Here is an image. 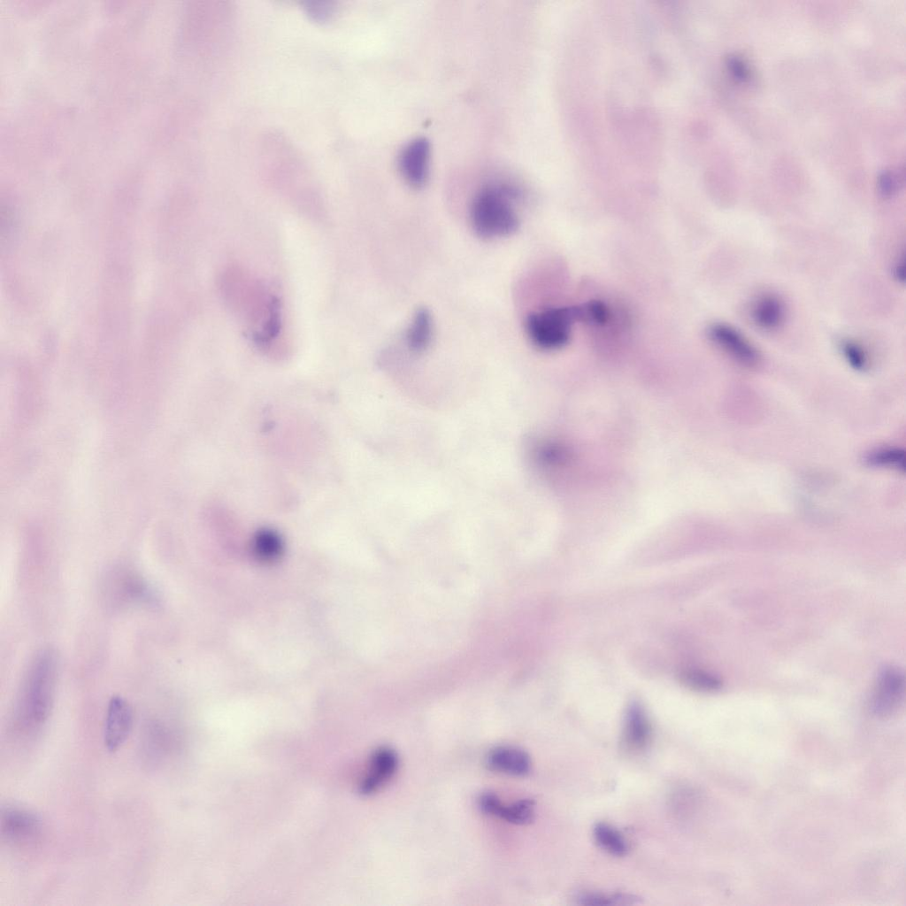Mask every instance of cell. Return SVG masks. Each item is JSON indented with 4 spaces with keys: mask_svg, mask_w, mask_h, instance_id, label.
Returning <instances> with one entry per match:
<instances>
[{
    "mask_svg": "<svg viewBox=\"0 0 906 906\" xmlns=\"http://www.w3.org/2000/svg\"><path fill=\"white\" fill-rule=\"evenodd\" d=\"M430 144L423 137L416 138L402 150L398 165L404 180L412 187H422L428 177Z\"/></svg>",
    "mask_w": 906,
    "mask_h": 906,
    "instance_id": "6",
    "label": "cell"
},
{
    "mask_svg": "<svg viewBox=\"0 0 906 906\" xmlns=\"http://www.w3.org/2000/svg\"><path fill=\"white\" fill-rule=\"evenodd\" d=\"M841 349L845 359L854 369L863 371L867 367V354L859 343L846 340L841 343Z\"/></svg>",
    "mask_w": 906,
    "mask_h": 906,
    "instance_id": "21",
    "label": "cell"
},
{
    "mask_svg": "<svg viewBox=\"0 0 906 906\" xmlns=\"http://www.w3.org/2000/svg\"><path fill=\"white\" fill-rule=\"evenodd\" d=\"M708 337L728 356L743 365L753 366L759 362L757 349L742 334L729 325L712 324L708 328Z\"/></svg>",
    "mask_w": 906,
    "mask_h": 906,
    "instance_id": "5",
    "label": "cell"
},
{
    "mask_svg": "<svg viewBox=\"0 0 906 906\" xmlns=\"http://www.w3.org/2000/svg\"><path fill=\"white\" fill-rule=\"evenodd\" d=\"M134 721L133 710L129 703L121 696L111 698L104 726V743L110 752L118 750L127 740Z\"/></svg>",
    "mask_w": 906,
    "mask_h": 906,
    "instance_id": "4",
    "label": "cell"
},
{
    "mask_svg": "<svg viewBox=\"0 0 906 906\" xmlns=\"http://www.w3.org/2000/svg\"><path fill=\"white\" fill-rule=\"evenodd\" d=\"M495 817L514 825H527L534 818V802L531 799H521L510 805L502 802Z\"/></svg>",
    "mask_w": 906,
    "mask_h": 906,
    "instance_id": "16",
    "label": "cell"
},
{
    "mask_svg": "<svg viewBox=\"0 0 906 906\" xmlns=\"http://www.w3.org/2000/svg\"><path fill=\"white\" fill-rule=\"evenodd\" d=\"M897 187L896 176L891 172H883L879 177V192L885 196H890Z\"/></svg>",
    "mask_w": 906,
    "mask_h": 906,
    "instance_id": "24",
    "label": "cell"
},
{
    "mask_svg": "<svg viewBox=\"0 0 906 906\" xmlns=\"http://www.w3.org/2000/svg\"><path fill=\"white\" fill-rule=\"evenodd\" d=\"M577 319H582L581 307L550 308L530 314L526 329L538 348L557 349L568 342L571 326Z\"/></svg>",
    "mask_w": 906,
    "mask_h": 906,
    "instance_id": "3",
    "label": "cell"
},
{
    "mask_svg": "<svg viewBox=\"0 0 906 906\" xmlns=\"http://www.w3.org/2000/svg\"><path fill=\"white\" fill-rule=\"evenodd\" d=\"M281 548L279 535L272 530H262L255 537L254 549L261 559L273 560L280 554Z\"/></svg>",
    "mask_w": 906,
    "mask_h": 906,
    "instance_id": "18",
    "label": "cell"
},
{
    "mask_svg": "<svg viewBox=\"0 0 906 906\" xmlns=\"http://www.w3.org/2000/svg\"><path fill=\"white\" fill-rule=\"evenodd\" d=\"M579 902L583 905L591 906H603V905H625V904H634L637 902V899L634 896L624 894H584L579 898Z\"/></svg>",
    "mask_w": 906,
    "mask_h": 906,
    "instance_id": "19",
    "label": "cell"
},
{
    "mask_svg": "<svg viewBox=\"0 0 906 906\" xmlns=\"http://www.w3.org/2000/svg\"><path fill=\"white\" fill-rule=\"evenodd\" d=\"M650 736L651 727L643 707L638 703H633L628 706L625 717L623 744L628 750L640 751L647 747Z\"/></svg>",
    "mask_w": 906,
    "mask_h": 906,
    "instance_id": "10",
    "label": "cell"
},
{
    "mask_svg": "<svg viewBox=\"0 0 906 906\" xmlns=\"http://www.w3.org/2000/svg\"><path fill=\"white\" fill-rule=\"evenodd\" d=\"M471 222L475 233L483 238L513 234L519 222L510 203V191L495 187L480 190L472 203Z\"/></svg>",
    "mask_w": 906,
    "mask_h": 906,
    "instance_id": "2",
    "label": "cell"
},
{
    "mask_svg": "<svg viewBox=\"0 0 906 906\" xmlns=\"http://www.w3.org/2000/svg\"><path fill=\"white\" fill-rule=\"evenodd\" d=\"M432 332V320L426 309H418L407 333V343L414 351H421L427 346Z\"/></svg>",
    "mask_w": 906,
    "mask_h": 906,
    "instance_id": "14",
    "label": "cell"
},
{
    "mask_svg": "<svg viewBox=\"0 0 906 906\" xmlns=\"http://www.w3.org/2000/svg\"><path fill=\"white\" fill-rule=\"evenodd\" d=\"M866 461L873 466L891 468L897 471H904L905 469V453L898 448L876 449L867 456Z\"/></svg>",
    "mask_w": 906,
    "mask_h": 906,
    "instance_id": "17",
    "label": "cell"
},
{
    "mask_svg": "<svg viewBox=\"0 0 906 906\" xmlns=\"http://www.w3.org/2000/svg\"><path fill=\"white\" fill-rule=\"evenodd\" d=\"M111 576L108 592L116 603H128L150 597L151 593L144 580L133 572L121 570Z\"/></svg>",
    "mask_w": 906,
    "mask_h": 906,
    "instance_id": "12",
    "label": "cell"
},
{
    "mask_svg": "<svg viewBox=\"0 0 906 906\" xmlns=\"http://www.w3.org/2000/svg\"><path fill=\"white\" fill-rule=\"evenodd\" d=\"M583 319L596 324H603L608 320L609 311L600 301H590L581 306Z\"/></svg>",
    "mask_w": 906,
    "mask_h": 906,
    "instance_id": "22",
    "label": "cell"
},
{
    "mask_svg": "<svg viewBox=\"0 0 906 906\" xmlns=\"http://www.w3.org/2000/svg\"><path fill=\"white\" fill-rule=\"evenodd\" d=\"M487 764L490 770L513 776H525L531 771L529 755L511 746L493 749L487 756Z\"/></svg>",
    "mask_w": 906,
    "mask_h": 906,
    "instance_id": "11",
    "label": "cell"
},
{
    "mask_svg": "<svg viewBox=\"0 0 906 906\" xmlns=\"http://www.w3.org/2000/svg\"><path fill=\"white\" fill-rule=\"evenodd\" d=\"M398 762L397 754L393 749H377L371 756L368 771L360 783V793L368 795L378 791L393 777Z\"/></svg>",
    "mask_w": 906,
    "mask_h": 906,
    "instance_id": "9",
    "label": "cell"
},
{
    "mask_svg": "<svg viewBox=\"0 0 906 906\" xmlns=\"http://www.w3.org/2000/svg\"><path fill=\"white\" fill-rule=\"evenodd\" d=\"M594 837L600 848L611 855L621 856L627 852V843L623 835L606 823H597L594 826Z\"/></svg>",
    "mask_w": 906,
    "mask_h": 906,
    "instance_id": "15",
    "label": "cell"
},
{
    "mask_svg": "<svg viewBox=\"0 0 906 906\" xmlns=\"http://www.w3.org/2000/svg\"><path fill=\"white\" fill-rule=\"evenodd\" d=\"M904 265H905L904 264V260L902 259L901 262H899L896 265V266L894 268V274L895 279L897 280L902 281V282L904 281V278H905V267H904Z\"/></svg>",
    "mask_w": 906,
    "mask_h": 906,
    "instance_id": "25",
    "label": "cell"
},
{
    "mask_svg": "<svg viewBox=\"0 0 906 906\" xmlns=\"http://www.w3.org/2000/svg\"><path fill=\"white\" fill-rule=\"evenodd\" d=\"M750 318L753 323L760 329L765 331L776 330L785 321V304L776 295H762L753 303L750 309Z\"/></svg>",
    "mask_w": 906,
    "mask_h": 906,
    "instance_id": "13",
    "label": "cell"
},
{
    "mask_svg": "<svg viewBox=\"0 0 906 906\" xmlns=\"http://www.w3.org/2000/svg\"><path fill=\"white\" fill-rule=\"evenodd\" d=\"M1 828L4 836L12 842H29L42 833V822L35 812L20 808L7 807L1 815Z\"/></svg>",
    "mask_w": 906,
    "mask_h": 906,
    "instance_id": "7",
    "label": "cell"
},
{
    "mask_svg": "<svg viewBox=\"0 0 906 906\" xmlns=\"http://www.w3.org/2000/svg\"><path fill=\"white\" fill-rule=\"evenodd\" d=\"M58 672L56 650L47 647L34 657L22 686L18 717L28 730L40 728L49 718L54 703Z\"/></svg>",
    "mask_w": 906,
    "mask_h": 906,
    "instance_id": "1",
    "label": "cell"
},
{
    "mask_svg": "<svg viewBox=\"0 0 906 906\" xmlns=\"http://www.w3.org/2000/svg\"><path fill=\"white\" fill-rule=\"evenodd\" d=\"M727 65L735 79L742 81L749 79V68L741 58L736 56L730 57L727 60Z\"/></svg>",
    "mask_w": 906,
    "mask_h": 906,
    "instance_id": "23",
    "label": "cell"
},
{
    "mask_svg": "<svg viewBox=\"0 0 906 906\" xmlns=\"http://www.w3.org/2000/svg\"><path fill=\"white\" fill-rule=\"evenodd\" d=\"M904 692V677L894 667L884 668L878 677L872 696L871 708L875 714L887 716L892 713L901 703Z\"/></svg>",
    "mask_w": 906,
    "mask_h": 906,
    "instance_id": "8",
    "label": "cell"
},
{
    "mask_svg": "<svg viewBox=\"0 0 906 906\" xmlns=\"http://www.w3.org/2000/svg\"><path fill=\"white\" fill-rule=\"evenodd\" d=\"M682 681L689 687L703 691L717 690L720 687V681L714 676L697 671L685 672L681 675Z\"/></svg>",
    "mask_w": 906,
    "mask_h": 906,
    "instance_id": "20",
    "label": "cell"
}]
</instances>
